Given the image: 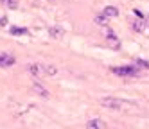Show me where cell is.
Here are the masks:
<instances>
[{
  "label": "cell",
  "instance_id": "1",
  "mask_svg": "<svg viewBox=\"0 0 149 129\" xmlns=\"http://www.w3.org/2000/svg\"><path fill=\"white\" fill-rule=\"evenodd\" d=\"M111 72L120 75V77H138L140 75V68L135 67V64H130V67H113Z\"/></svg>",
  "mask_w": 149,
  "mask_h": 129
},
{
  "label": "cell",
  "instance_id": "2",
  "mask_svg": "<svg viewBox=\"0 0 149 129\" xmlns=\"http://www.w3.org/2000/svg\"><path fill=\"white\" fill-rule=\"evenodd\" d=\"M27 70H29L31 75H34V77H45L43 63H31V64H27Z\"/></svg>",
  "mask_w": 149,
  "mask_h": 129
},
{
  "label": "cell",
  "instance_id": "3",
  "mask_svg": "<svg viewBox=\"0 0 149 129\" xmlns=\"http://www.w3.org/2000/svg\"><path fill=\"white\" fill-rule=\"evenodd\" d=\"M101 104L104 107H110V110H120L122 107V101L115 99V97H104V99L101 101Z\"/></svg>",
  "mask_w": 149,
  "mask_h": 129
},
{
  "label": "cell",
  "instance_id": "4",
  "mask_svg": "<svg viewBox=\"0 0 149 129\" xmlns=\"http://www.w3.org/2000/svg\"><path fill=\"white\" fill-rule=\"evenodd\" d=\"M16 59L15 56H11V54H0V67H11V64H15Z\"/></svg>",
  "mask_w": 149,
  "mask_h": 129
},
{
  "label": "cell",
  "instance_id": "5",
  "mask_svg": "<svg viewBox=\"0 0 149 129\" xmlns=\"http://www.w3.org/2000/svg\"><path fill=\"white\" fill-rule=\"evenodd\" d=\"M106 45H108L110 49H113V50H119L120 49V40L117 38V34L115 36H108L106 38Z\"/></svg>",
  "mask_w": 149,
  "mask_h": 129
},
{
  "label": "cell",
  "instance_id": "6",
  "mask_svg": "<svg viewBox=\"0 0 149 129\" xmlns=\"http://www.w3.org/2000/svg\"><path fill=\"white\" fill-rule=\"evenodd\" d=\"M131 27H133L135 32H144L146 31V20L144 18H136L133 24H131Z\"/></svg>",
  "mask_w": 149,
  "mask_h": 129
},
{
  "label": "cell",
  "instance_id": "7",
  "mask_svg": "<svg viewBox=\"0 0 149 129\" xmlns=\"http://www.w3.org/2000/svg\"><path fill=\"white\" fill-rule=\"evenodd\" d=\"M102 15H106L108 18H115V16H119V9H117L115 6H106L102 9Z\"/></svg>",
  "mask_w": 149,
  "mask_h": 129
},
{
  "label": "cell",
  "instance_id": "8",
  "mask_svg": "<svg viewBox=\"0 0 149 129\" xmlns=\"http://www.w3.org/2000/svg\"><path fill=\"white\" fill-rule=\"evenodd\" d=\"M93 21H95V24H97V25H108V21H110V18L108 16H106V15H97V16H93Z\"/></svg>",
  "mask_w": 149,
  "mask_h": 129
},
{
  "label": "cell",
  "instance_id": "9",
  "mask_svg": "<svg viewBox=\"0 0 149 129\" xmlns=\"http://www.w3.org/2000/svg\"><path fill=\"white\" fill-rule=\"evenodd\" d=\"M86 126H88V127H92V129H104V127H106V122L97 120V118H93V120H90Z\"/></svg>",
  "mask_w": 149,
  "mask_h": 129
},
{
  "label": "cell",
  "instance_id": "10",
  "mask_svg": "<svg viewBox=\"0 0 149 129\" xmlns=\"http://www.w3.org/2000/svg\"><path fill=\"white\" fill-rule=\"evenodd\" d=\"M33 92L34 93H38V95H41V97H49L50 93H49V90H45L41 84H33Z\"/></svg>",
  "mask_w": 149,
  "mask_h": 129
},
{
  "label": "cell",
  "instance_id": "11",
  "mask_svg": "<svg viewBox=\"0 0 149 129\" xmlns=\"http://www.w3.org/2000/svg\"><path fill=\"white\" fill-rule=\"evenodd\" d=\"M49 34H50V36H54V38H63L65 31H63L61 27H49Z\"/></svg>",
  "mask_w": 149,
  "mask_h": 129
},
{
  "label": "cell",
  "instance_id": "12",
  "mask_svg": "<svg viewBox=\"0 0 149 129\" xmlns=\"http://www.w3.org/2000/svg\"><path fill=\"white\" fill-rule=\"evenodd\" d=\"M9 32H11L13 36H24V34H27L29 31H27L25 27H16V25H15V27H11V29H9Z\"/></svg>",
  "mask_w": 149,
  "mask_h": 129
},
{
  "label": "cell",
  "instance_id": "13",
  "mask_svg": "<svg viewBox=\"0 0 149 129\" xmlns=\"http://www.w3.org/2000/svg\"><path fill=\"white\" fill-rule=\"evenodd\" d=\"M43 70H45V75H56L58 74V68L54 64H43Z\"/></svg>",
  "mask_w": 149,
  "mask_h": 129
},
{
  "label": "cell",
  "instance_id": "14",
  "mask_svg": "<svg viewBox=\"0 0 149 129\" xmlns=\"http://www.w3.org/2000/svg\"><path fill=\"white\" fill-rule=\"evenodd\" d=\"M133 64H135V67H138V68H149V61H144L140 58L133 59Z\"/></svg>",
  "mask_w": 149,
  "mask_h": 129
},
{
  "label": "cell",
  "instance_id": "15",
  "mask_svg": "<svg viewBox=\"0 0 149 129\" xmlns=\"http://www.w3.org/2000/svg\"><path fill=\"white\" fill-rule=\"evenodd\" d=\"M4 6H7V7H11V9H16L18 7V4H16V0H0Z\"/></svg>",
  "mask_w": 149,
  "mask_h": 129
},
{
  "label": "cell",
  "instance_id": "16",
  "mask_svg": "<svg viewBox=\"0 0 149 129\" xmlns=\"http://www.w3.org/2000/svg\"><path fill=\"white\" fill-rule=\"evenodd\" d=\"M102 32H104L106 38H108V36H115V31H113L111 27H108V25H104V31H102Z\"/></svg>",
  "mask_w": 149,
  "mask_h": 129
},
{
  "label": "cell",
  "instance_id": "17",
  "mask_svg": "<svg viewBox=\"0 0 149 129\" xmlns=\"http://www.w3.org/2000/svg\"><path fill=\"white\" fill-rule=\"evenodd\" d=\"M133 13H135V16H136V18H144V16H142V13H140V11H138V9H135Z\"/></svg>",
  "mask_w": 149,
  "mask_h": 129
},
{
  "label": "cell",
  "instance_id": "18",
  "mask_svg": "<svg viewBox=\"0 0 149 129\" xmlns=\"http://www.w3.org/2000/svg\"><path fill=\"white\" fill-rule=\"evenodd\" d=\"M0 25H7V18H2V20H0Z\"/></svg>",
  "mask_w": 149,
  "mask_h": 129
},
{
  "label": "cell",
  "instance_id": "19",
  "mask_svg": "<svg viewBox=\"0 0 149 129\" xmlns=\"http://www.w3.org/2000/svg\"><path fill=\"white\" fill-rule=\"evenodd\" d=\"M146 24H147V25H149V16H147V18H146Z\"/></svg>",
  "mask_w": 149,
  "mask_h": 129
}]
</instances>
